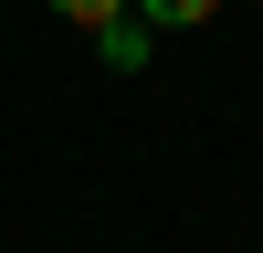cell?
<instances>
[{
  "label": "cell",
  "instance_id": "obj_1",
  "mask_svg": "<svg viewBox=\"0 0 263 253\" xmlns=\"http://www.w3.org/2000/svg\"><path fill=\"white\" fill-rule=\"evenodd\" d=\"M95 53L116 63V74H137V63H147V32H137V21L116 11V21H95Z\"/></svg>",
  "mask_w": 263,
  "mask_h": 253
},
{
  "label": "cell",
  "instance_id": "obj_2",
  "mask_svg": "<svg viewBox=\"0 0 263 253\" xmlns=\"http://www.w3.org/2000/svg\"><path fill=\"white\" fill-rule=\"evenodd\" d=\"M126 11H137V21H211L221 0H126Z\"/></svg>",
  "mask_w": 263,
  "mask_h": 253
},
{
  "label": "cell",
  "instance_id": "obj_3",
  "mask_svg": "<svg viewBox=\"0 0 263 253\" xmlns=\"http://www.w3.org/2000/svg\"><path fill=\"white\" fill-rule=\"evenodd\" d=\"M53 11H63V21H84V32H95V21H116L126 0H53Z\"/></svg>",
  "mask_w": 263,
  "mask_h": 253
}]
</instances>
